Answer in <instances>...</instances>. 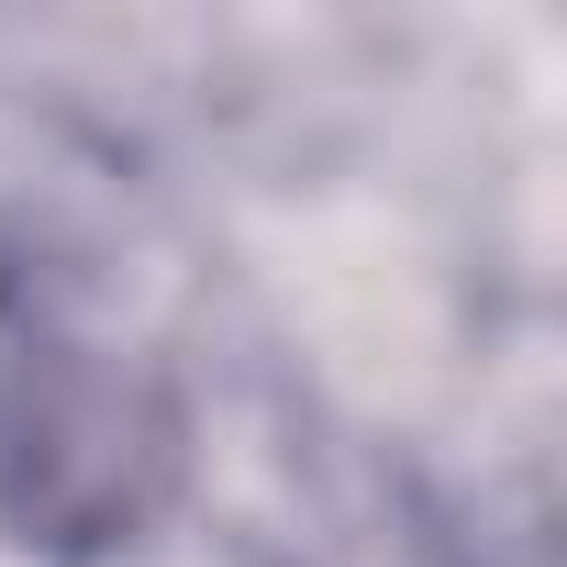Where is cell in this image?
<instances>
[{
  "label": "cell",
  "mask_w": 567,
  "mask_h": 567,
  "mask_svg": "<svg viewBox=\"0 0 567 567\" xmlns=\"http://www.w3.org/2000/svg\"><path fill=\"white\" fill-rule=\"evenodd\" d=\"M189 501V401L156 357L23 334L0 357V534L56 567L134 556Z\"/></svg>",
  "instance_id": "cell-1"
}]
</instances>
